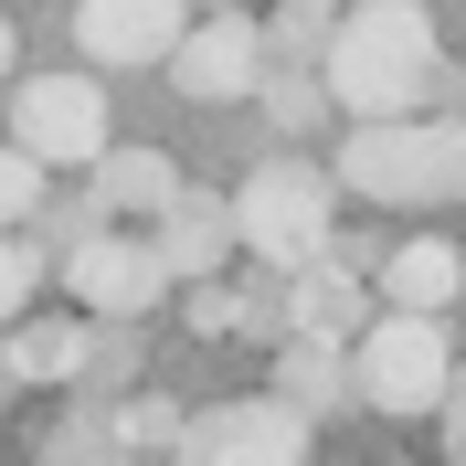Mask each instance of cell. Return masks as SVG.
Returning <instances> with one entry per match:
<instances>
[{
	"label": "cell",
	"instance_id": "8",
	"mask_svg": "<svg viewBox=\"0 0 466 466\" xmlns=\"http://www.w3.org/2000/svg\"><path fill=\"white\" fill-rule=\"evenodd\" d=\"M170 86L191 96V106H233V96H255V86H265V22H244V0H233V11H202V22H180Z\"/></svg>",
	"mask_w": 466,
	"mask_h": 466
},
{
	"label": "cell",
	"instance_id": "5",
	"mask_svg": "<svg viewBox=\"0 0 466 466\" xmlns=\"http://www.w3.org/2000/svg\"><path fill=\"white\" fill-rule=\"evenodd\" d=\"M308 445H319V413L287 403V392H244V403L180 413V456H202V466H297Z\"/></svg>",
	"mask_w": 466,
	"mask_h": 466
},
{
	"label": "cell",
	"instance_id": "26",
	"mask_svg": "<svg viewBox=\"0 0 466 466\" xmlns=\"http://www.w3.org/2000/svg\"><path fill=\"white\" fill-rule=\"evenodd\" d=\"M0 381H11V371H0Z\"/></svg>",
	"mask_w": 466,
	"mask_h": 466
},
{
	"label": "cell",
	"instance_id": "19",
	"mask_svg": "<svg viewBox=\"0 0 466 466\" xmlns=\"http://www.w3.org/2000/svg\"><path fill=\"white\" fill-rule=\"evenodd\" d=\"M32 287H43V255H32V244H22L11 223H0V329H11V319L32 308Z\"/></svg>",
	"mask_w": 466,
	"mask_h": 466
},
{
	"label": "cell",
	"instance_id": "21",
	"mask_svg": "<svg viewBox=\"0 0 466 466\" xmlns=\"http://www.w3.org/2000/svg\"><path fill=\"white\" fill-rule=\"evenodd\" d=\"M116 435H127V456H138V445H180V403L138 392V403H116Z\"/></svg>",
	"mask_w": 466,
	"mask_h": 466
},
{
	"label": "cell",
	"instance_id": "20",
	"mask_svg": "<svg viewBox=\"0 0 466 466\" xmlns=\"http://www.w3.org/2000/svg\"><path fill=\"white\" fill-rule=\"evenodd\" d=\"M32 202H43V159L11 138L0 148V223H32Z\"/></svg>",
	"mask_w": 466,
	"mask_h": 466
},
{
	"label": "cell",
	"instance_id": "18",
	"mask_svg": "<svg viewBox=\"0 0 466 466\" xmlns=\"http://www.w3.org/2000/svg\"><path fill=\"white\" fill-rule=\"evenodd\" d=\"M43 456H64V466H86V456H127V435H116V403L75 392V413H64L54 435H43Z\"/></svg>",
	"mask_w": 466,
	"mask_h": 466
},
{
	"label": "cell",
	"instance_id": "10",
	"mask_svg": "<svg viewBox=\"0 0 466 466\" xmlns=\"http://www.w3.org/2000/svg\"><path fill=\"white\" fill-rule=\"evenodd\" d=\"M148 244H159V265H170V287H191V276H223V265L244 255L233 202H223V191H191V180H180L170 202L148 212Z\"/></svg>",
	"mask_w": 466,
	"mask_h": 466
},
{
	"label": "cell",
	"instance_id": "24",
	"mask_svg": "<svg viewBox=\"0 0 466 466\" xmlns=\"http://www.w3.org/2000/svg\"><path fill=\"white\" fill-rule=\"evenodd\" d=\"M0 75H11V22H0Z\"/></svg>",
	"mask_w": 466,
	"mask_h": 466
},
{
	"label": "cell",
	"instance_id": "16",
	"mask_svg": "<svg viewBox=\"0 0 466 466\" xmlns=\"http://www.w3.org/2000/svg\"><path fill=\"white\" fill-rule=\"evenodd\" d=\"M329 22H339V0H276V22H265V64H319V54H329Z\"/></svg>",
	"mask_w": 466,
	"mask_h": 466
},
{
	"label": "cell",
	"instance_id": "12",
	"mask_svg": "<svg viewBox=\"0 0 466 466\" xmlns=\"http://www.w3.org/2000/svg\"><path fill=\"white\" fill-rule=\"evenodd\" d=\"M371 276H381L392 308H435V319H445V308L466 297V244H456V233H413V244H392Z\"/></svg>",
	"mask_w": 466,
	"mask_h": 466
},
{
	"label": "cell",
	"instance_id": "13",
	"mask_svg": "<svg viewBox=\"0 0 466 466\" xmlns=\"http://www.w3.org/2000/svg\"><path fill=\"white\" fill-rule=\"evenodd\" d=\"M0 371L22 381V392L32 381H43V392H75V371H86V308H75V319H32L22 308V319L0 329Z\"/></svg>",
	"mask_w": 466,
	"mask_h": 466
},
{
	"label": "cell",
	"instance_id": "25",
	"mask_svg": "<svg viewBox=\"0 0 466 466\" xmlns=\"http://www.w3.org/2000/svg\"><path fill=\"white\" fill-rule=\"evenodd\" d=\"M202 11H233V0H202Z\"/></svg>",
	"mask_w": 466,
	"mask_h": 466
},
{
	"label": "cell",
	"instance_id": "17",
	"mask_svg": "<svg viewBox=\"0 0 466 466\" xmlns=\"http://www.w3.org/2000/svg\"><path fill=\"white\" fill-rule=\"evenodd\" d=\"M265 116H276V127H287V138H308V127H319L329 116V86H319V64H265Z\"/></svg>",
	"mask_w": 466,
	"mask_h": 466
},
{
	"label": "cell",
	"instance_id": "22",
	"mask_svg": "<svg viewBox=\"0 0 466 466\" xmlns=\"http://www.w3.org/2000/svg\"><path fill=\"white\" fill-rule=\"evenodd\" d=\"M223 329H244V297L223 276H191V339H223Z\"/></svg>",
	"mask_w": 466,
	"mask_h": 466
},
{
	"label": "cell",
	"instance_id": "3",
	"mask_svg": "<svg viewBox=\"0 0 466 466\" xmlns=\"http://www.w3.org/2000/svg\"><path fill=\"white\" fill-rule=\"evenodd\" d=\"M445 381H456V350H445L435 308H392V319L350 329V392L371 413H435Z\"/></svg>",
	"mask_w": 466,
	"mask_h": 466
},
{
	"label": "cell",
	"instance_id": "15",
	"mask_svg": "<svg viewBox=\"0 0 466 466\" xmlns=\"http://www.w3.org/2000/svg\"><path fill=\"white\" fill-rule=\"evenodd\" d=\"M276 392H287V403H308V413L360 403V392H350V339H319V329H276Z\"/></svg>",
	"mask_w": 466,
	"mask_h": 466
},
{
	"label": "cell",
	"instance_id": "23",
	"mask_svg": "<svg viewBox=\"0 0 466 466\" xmlns=\"http://www.w3.org/2000/svg\"><path fill=\"white\" fill-rule=\"evenodd\" d=\"M435 413H445V456H466V360H456V381H445Z\"/></svg>",
	"mask_w": 466,
	"mask_h": 466
},
{
	"label": "cell",
	"instance_id": "1",
	"mask_svg": "<svg viewBox=\"0 0 466 466\" xmlns=\"http://www.w3.org/2000/svg\"><path fill=\"white\" fill-rule=\"evenodd\" d=\"M319 86L339 116H403L445 86V43H435V11L424 0H350L329 22V54H319Z\"/></svg>",
	"mask_w": 466,
	"mask_h": 466
},
{
	"label": "cell",
	"instance_id": "9",
	"mask_svg": "<svg viewBox=\"0 0 466 466\" xmlns=\"http://www.w3.org/2000/svg\"><path fill=\"white\" fill-rule=\"evenodd\" d=\"M191 0H75V43H86L96 75H138V64H170Z\"/></svg>",
	"mask_w": 466,
	"mask_h": 466
},
{
	"label": "cell",
	"instance_id": "4",
	"mask_svg": "<svg viewBox=\"0 0 466 466\" xmlns=\"http://www.w3.org/2000/svg\"><path fill=\"white\" fill-rule=\"evenodd\" d=\"M329 223H339V180L308 170V159H265V170L233 191V233H244V255H255L265 276L308 265L329 244Z\"/></svg>",
	"mask_w": 466,
	"mask_h": 466
},
{
	"label": "cell",
	"instance_id": "7",
	"mask_svg": "<svg viewBox=\"0 0 466 466\" xmlns=\"http://www.w3.org/2000/svg\"><path fill=\"white\" fill-rule=\"evenodd\" d=\"M64 265V287H75V308L86 319H148L159 297H170V265H159V244L148 233H116V223H96L75 255H54Z\"/></svg>",
	"mask_w": 466,
	"mask_h": 466
},
{
	"label": "cell",
	"instance_id": "11",
	"mask_svg": "<svg viewBox=\"0 0 466 466\" xmlns=\"http://www.w3.org/2000/svg\"><path fill=\"white\" fill-rule=\"evenodd\" d=\"M86 170H96V191H86V202L106 212V223H148V212L180 191V159H170V148H116V138H106Z\"/></svg>",
	"mask_w": 466,
	"mask_h": 466
},
{
	"label": "cell",
	"instance_id": "6",
	"mask_svg": "<svg viewBox=\"0 0 466 466\" xmlns=\"http://www.w3.org/2000/svg\"><path fill=\"white\" fill-rule=\"evenodd\" d=\"M11 138L43 159V170H86L96 148H106V86L86 75H32V86H11Z\"/></svg>",
	"mask_w": 466,
	"mask_h": 466
},
{
	"label": "cell",
	"instance_id": "2",
	"mask_svg": "<svg viewBox=\"0 0 466 466\" xmlns=\"http://www.w3.org/2000/svg\"><path fill=\"white\" fill-rule=\"evenodd\" d=\"M339 191H360L371 212H435L466 202V116H350L339 138Z\"/></svg>",
	"mask_w": 466,
	"mask_h": 466
},
{
	"label": "cell",
	"instance_id": "14",
	"mask_svg": "<svg viewBox=\"0 0 466 466\" xmlns=\"http://www.w3.org/2000/svg\"><path fill=\"white\" fill-rule=\"evenodd\" d=\"M360 319H371V287H360V265H339V255H308V265H287V329L350 339Z\"/></svg>",
	"mask_w": 466,
	"mask_h": 466
}]
</instances>
